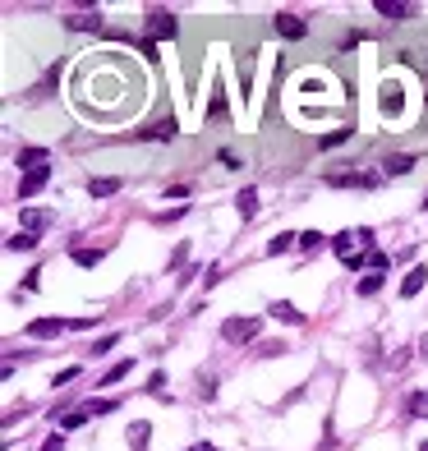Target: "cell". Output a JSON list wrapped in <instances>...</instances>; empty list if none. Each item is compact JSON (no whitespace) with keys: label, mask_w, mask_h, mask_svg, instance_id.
I'll return each instance as SVG.
<instances>
[{"label":"cell","mask_w":428,"mask_h":451,"mask_svg":"<svg viewBox=\"0 0 428 451\" xmlns=\"http://www.w3.org/2000/svg\"><path fill=\"white\" fill-rule=\"evenodd\" d=\"M258 331H263V322H258V318H226V322H221V341L249 345V341H258Z\"/></svg>","instance_id":"obj_1"},{"label":"cell","mask_w":428,"mask_h":451,"mask_svg":"<svg viewBox=\"0 0 428 451\" xmlns=\"http://www.w3.org/2000/svg\"><path fill=\"white\" fill-rule=\"evenodd\" d=\"M176 33H180L176 14H166V10L148 14V42H176Z\"/></svg>","instance_id":"obj_2"},{"label":"cell","mask_w":428,"mask_h":451,"mask_svg":"<svg viewBox=\"0 0 428 451\" xmlns=\"http://www.w3.org/2000/svg\"><path fill=\"white\" fill-rule=\"evenodd\" d=\"M327 185L331 189H378V176H369V171H331Z\"/></svg>","instance_id":"obj_3"},{"label":"cell","mask_w":428,"mask_h":451,"mask_svg":"<svg viewBox=\"0 0 428 451\" xmlns=\"http://www.w3.org/2000/svg\"><path fill=\"white\" fill-rule=\"evenodd\" d=\"M74 322H65V318H33L28 322V336L33 341H46V336H60V331H69Z\"/></svg>","instance_id":"obj_4"},{"label":"cell","mask_w":428,"mask_h":451,"mask_svg":"<svg viewBox=\"0 0 428 451\" xmlns=\"http://www.w3.org/2000/svg\"><path fill=\"white\" fill-rule=\"evenodd\" d=\"M46 180H51V162H46V166H37V171H28V176L19 180V199H33V194H42V189H46Z\"/></svg>","instance_id":"obj_5"},{"label":"cell","mask_w":428,"mask_h":451,"mask_svg":"<svg viewBox=\"0 0 428 451\" xmlns=\"http://www.w3.org/2000/svg\"><path fill=\"white\" fill-rule=\"evenodd\" d=\"M276 33H281V37H290V42H299V37H304L308 33V28H304V19H299V14H290V10H285V14H276Z\"/></svg>","instance_id":"obj_6"},{"label":"cell","mask_w":428,"mask_h":451,"mask_svg":"<svg viewBox=\"0 0 428 451\" xmlns=\"http://www.w3.org/2000/svg\"><path fill=\"white\" fill-rule=\"evenodd\" d=\"M378 106H383V115H401V106H406V97H401V83H383V97H378Z\"/></svg>","instance_id":"obj_7"},{"label":"cell","mask_w":428,"mask_h":451,"mask_svg":"<svg viewBox=\"0 0 428 451\" xmlns=\"http://www.w3.org/2000/svg\"><path fill=\"white\" fill-rule=\"evenodd\" d=\"M424 281H428V267L419 263V267H410L406 272V281H401V299H415L419 290H424Z\"/></svg>","instance_id":"obj_8"},{"label":"cell","mask_w":428,"mask_h":451,"mask_svg":"<svg viewBox=\"0 0 428 451\" xmlns=\"http://www.w3.org/2000/svg\"><path fill=\"white\" fill-rule=\"evenodd\" d=\"M383 19H392V23H401V19H415V5H401V0H378L373 5Z\"/></svg>","instance_id":"obj_9"},{"label":"cell","mask_w":428,"mask_h":451,"mask_svg":"<svg viewBox=\"0 0 428 451\" xmlns=\"http://www.w3.org/2000/svg\"><path fill=\"white\" fill-rule=\"evenodd\" d=\"M138 138H148V143H171V138H176V120L148 124V129H138Z\"/></svg>","instance_id":"obj_10"},{"label":"cell","mask_w":428,"mask_h":451,"mask_svg":"<svg viewBox=\"0 0 428 451\" xmlns=\"http://www.w3.org/2000/svg\"><path fill=\"white\" fill-rule=\"evenodd\" d=\"M51 212H37V208H23V231H28V235H42L46 231V226H51Z\"/></svg>","instance_id":"obj_11"},{"label":"cell","mask_w":428,"mask_h":451,"mask_svg":"<svg viewBox=\"0 0 428 451\" xmlns=\"http://www.w3.org/2000/svg\"><path fill=\"white\" fill-rule=\"evenodd\" d=\"M88 194H92V199H110V194H120V180H115V176H92L88 180Z\"/></svg>","instance_id":"obj_12"},{"label":"cell","mask_w":428,"mask_h":451,"mask_svg":"<svg viewBox=\"0 0 428 451\" xmlns=\"http://www.w3.org/2000/svg\"><path fill=\"white\" fill-rule=\"evenodd\" d=\"M235 208H240V217L244 221H253V217H258V189H240V194H235Z\"/></svg>","instance_id":"obj_13"},{"label":"cell","mask_w":428,"mask_h":451,"mask_svg":"<svg viewBox=\"0 0 428 451\" xmlns=\"http://www.w3.org/2000/svg\"><path fill=\"white\" fill-rule=\"evenodd\" d=\"M267 313H272V318H276V322H304V313H299V308H295V304H285V299H276V304H272V308H267Z\"/></svg>","instance_id":"obj_14"},{"label":"cell","mask_w":428,"mask_h":451,"mask_svg":"<svg viewBox=\"0 0 428 451\" xmlns=\"http://www.w3.org/2000/svg\"><path fill=\"white\" fill-rule=\"evenodd\" d=\"M383 171H387V176H410V171H415V157H406V152H401V157H387Z\"/></svg>","instance_id":"obj_15"},{"label":"cell","mask_w":428,"mask_h":451,"mask_svg":"<svg viewBox=\"0 0 428 451\" xmlns=\"http://www.w3.org/2000/svg\"><path fill=\"white\" fill-rule=\"evenodd\" d=\"M406 410H410V415H415V419H428V387H419V392H410Z\"/></svg>","instance_id":"obj_16"},{"label":"cell","mask_w":428,"mask_h":451,"mask_svg":"<svg viewBox=\"0 0 428 451\" xmlns=\"http://www.w3.org/2000/svg\"><path fill=\"white\" fill-rule=\"evenodd\" d=\"M69 258H74L78 267H97L101 258H106V249H69Z\"/></svg>","instance_id":"obj_17"},{"label":"cell","mask_w":428,"mask_h":451,"mask_svg":"<svg viewBox=\"0 0 428 451\" xmlns=\"http://www.w3.org/2000/svg\"><path fill=\"white\" fill-rule=\"evenodd\" d=\"M124 373H134V359H120V364H110L106 373H101V382H97V387H110V382H120Z\"/></svg>","instance_id":"obj_18"},{"label":"cell","mask_w":428,"mask_h":451,"mask_svg":"<svg viewBox=\"0 0 428 451\" xmlns=\"http://www.w3.org/2000/svg\"><path fill=\"white\" fill-rule=\"evenodd\" d=\"M88 410H74V415H60V419H55V424H60V433H74V429H83V424H88Z\"/></svg>","instance_id":"obj_19"},{"label":"cell","mask_w":428,"mask_h":451,"mask_svg":"<svg viewBox=\"0 0 428 451\" xmlns=\"http://www.w3.org/2000/svg\"><path fill=\"white\" fill-rule=\"evenodd\" d=\"M383 281H387V272H369V276H364V281H359L355 290H359V295L369 299V295H378V290H383Z\"/></svg>","instance_id":"obj_20"},{"label":"cell","mask_w":428,"mask_h":451,"mask_svg":"<svg viewBox=\"0 0 428 451\" xmlns=\"http://www.w3.org/2000/svg\"><path fill=\"white\" fill-rule=\"evenodd\" d=\"M5 249H14V253H28V249H37V235L19 231V235H10V240H5Z\"/></svg>","instance_id":"obj_21"},{"label":"cell","mask_w":428,"mask_h":451,"mask_svg":"<svg viewBox=\"0 0 428 451\" xmlns=\"http://www.w3.org/2000/svg\"><path fill=\"white\" fill-rule=\"evenodd\" d=\"M285 249H299V235H272V240H267V253H285Z\"/></svg>","instance_id":"obj_22"},{"label":"cell","mask_w":428,"mask_h":451,"mask_svg":"<svg viewBox=\"0 0 428 451\" xmlns=\"http://www.w3.org/2000/svg\"><path fill=\"white\" fill-rule=\"evenodd\" d=\"M148 433H152V429H148L143 419H138V424H129V447H134V451H143V447H148Z\"/></svg>","instance_id":"obj_23"},{"label":"cell","mask_w":428,"mask_h":451,"mask_svg":"<svg viewBox=\"0 0 428 451\" xmlns=\"http://www.w3.org/2000/svg\"><path fill=\"white\" fill-rule=\"evenodd\" d=\"M364 263H369V272H387V267H392V258H387L383 249H369V253H364Z\"/></svg>","instance_id":"obj_24"},{"label":"cell","mask_w":428,"mask_h":451,"mask_svg":"<svg viewBox=\"0 0 428 451\" xmlns=\"http://www.w3.org/2000/svg\"><path fill=\"white\" fill-rule=\"evenodd\" d=\"M322 244H327V235H318V231H304V235H299V249H304V253H318Z\"/></svg>","instance_id":"obj_25"},{"label":"cell","mask_w":428,"mask_h":451,"mask_svg":"<svg viewBox=\"0 0 428 451\" xmlns=\"http://www.w3.org/2000/svg\"><path fill=\"white\" fill-rule=\"evenodd\" d=\"M69 28H83V33H88V28H101V14H74V19H65Z\"/></svg>","instance_id":"obj_26"},{"label":"cell","mask_w":428,"mask_h":451,"mask_svg":"<svg viewBox=\"0 0 428 451\" xmlns=\"http://www.w3.org/2000/svg\"><path fill=\"white\" fill-rule=\"evenodd\" d=\"M350 134H355V129H331L327 138H318V148H341L345 138H350Z\"/></svg>","instance_id":"obj_27"},{"label":"cell","mask_w":428,"mask_h":451,"mask_svg":"<svg viewBox=\"0 0 428 451\" xmlns=\"http://www.w3.org/2000/svg\"><path fill=\"white\" fill-rule=\"evenodd\" d=\"M83 410H88V415H115V401H88Z\"/></svg>","instance_id":"obj_28"},{"label":"cell","mask_w":428,"mask_h":451,"mask_svg":"<svg viewBox=\"0 0 428 451\" xmlns=\"http://www.w3.org/2000/svg\"><path fill=\"white\" fill-rule=\"evenodd\" d=\"M115 345H120V336H115V331H110V336H101V341L92 345V355H106V350H115Z\"/></svg>","instance_id":"obj_29"},{"label":"cell","mask_w":428,"mask_h":451,"mask_svg":"<svg viewBox=\"0 0 428 451\" xmlns=\"http://www.w3.org/2000/svg\"><path fill=\"white\" fill-rule=\"evenodd\" d=\"M37 451H65V433H51V438H46Z\"/></svg>","instance_id":"obj_30"},{"label":"cell","mask_w":428,"mask_h":451,"mask_svg":"<svg viewBox=\"0 0 428 451\" xmlns=\"http://www.w3.org/2000/svg\"><path fill=\"white\" fill-rule=\"evenodd\" d=\"M290 345H281V341H267V345H258V355H267V359H276V355H285Z\"/></svg>","instance_id":"obj_31"},{"label":"cell","mask_w":428,"mask_h":451,"mask_svg":"<svg viewBox=\"0 0 428 451\" xmlns=\"http://www.w3.org/2000/svg\"><path fill=\"white\" fill-rule=\"evenodd\" d=\"M198 396H203V401H217V382H212V378H203V382H198Z\"/></svg>","instance_id":"obj_32"},{"label":"cell","mask_w":428,"mask_h":451,"mask_svg":"<svg viewBox=\"0 0 428 451\" xmlns=\"http://www.w3.org/2000/svg\"><path fill=\"white\" fill-rule=\"evenodd\" d=\"M221 110H226V97H221V92H217V97H212V101H208V120H217Z\"/></svg>","instance_id":"obj_33"},{"label":"cell","mask_w":428,"mask_h":451,"mask_svg":"<svg viewBox=\"0 0 428 451\" xmlns=\"http://www.w3.org/2000/svg\"><path fill=\"white\" fill-rule=\"evenodd\" d=\"M74 378H78V368H65V373H55L51 387H65V382H74Z\"/></svg>","instance_id":"obj_34"},{"label":"cell","mask_w":428,"mask_h":451,"mask_svg":"<svg viewBox=\"0 0 428 451\" xmlns=\"http://www.w3.org/2000/svg\"><path fill=\"white\" fill-rule=\"evenodd\" d=\"M194 451H221V447H208V442H203V447H194Z\"/></svg>","instance_id":"obj_35"},{"label":"cell","mask_w":428,"mask_h":451,"mask_svg":"<svg viewBox=\"0 0 428 451\" xmlns=\"http://www.w3.org/2000/svg\"><path fill=\"white\" fill-rule=\"evenodd\" d=\"M419 451H428V442H419Z\"/></svg>","instance_id":"obj_36"},{"label":"cell","mask_w":428,"mask_h":451,"mask_svg":"<svg viewBox=\"0 0 428 451\" xmlns=\"http://www.w3.org/2000/svg\"><path fill=\"white\" fill-rule=\"evenodd\" d=\"M424 212H428V194H424Z\"/></svg>","instance_id":"obj_37"}]
</instances>
